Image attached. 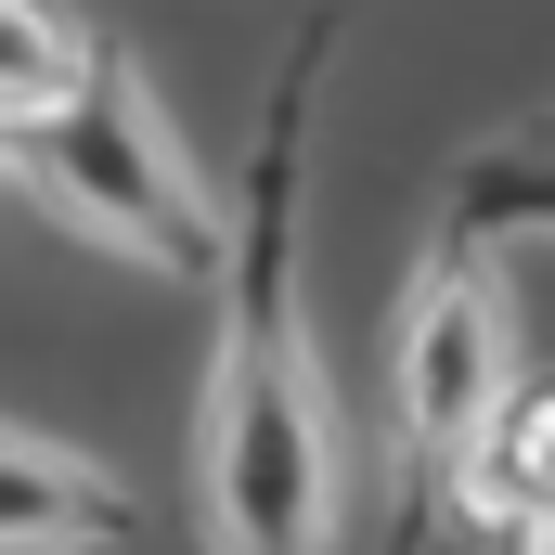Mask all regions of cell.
Instances as JSON below:
<instances>
[{
  "instance_id": "obj_1",
  "label": "cell",
  "mask_w": 555,
  "mask_h": 555,
  "mask_svg": "<svg viewBox=\"0 0 555 555\" xmlns=\"http://www.w3.org/2000/svg\"><path fill=\"white\" fill-rule=\"evenodd\" d=\"M194 517H207V555H336V517H349V452H336V401L297 323L284 207L259 220V259L194 388Z\"/></svg>"
},
{
  "instance_id": "obj_2",
  "label": "cell",
  "mask_w": 555,
  "mask_h": 555,
  "mask_svg": "<svg viewBox=\"0 0 555 555\" xmlns=\"http://www.w3.org/2000/svg\"><path fill=\"white\" fill-rule=\"evenodd\" d=\"M0 155H13V181H26L78 246H104V259H130V272H155V284H220L233 272V207H220V181L194 168V142L168 130V104H155V78H142L130 52H104L65 117L13 130Z\"/></svg>"
},
{
  "instance_id": "obj_3",
  "label": "cell",
  "mask_w": 555,
  "mask_h": 555,
  "mask_svg": "<svg viewBox=\"0 0 555 555\" xmlns=\"http://www.w3.org/2000/svg\"><path fill=\"white\" fill-rule=\"evenodd\" d=\"M517 388H530V375H517V310H504L491 259H452V246H439V259L401 284V323H388V414H401V439L439 452V465H465V452L504 426Z\"/></svg>"
},
{
  "instance_id": "obj_4",
  "label": "cell",
  "mask_w": 555,
  "mask_h": 555,
  "mask_svg": "<svg viewBox=\"0 0 555 555\" xmlns=\"http://www.w3.org/2000/svg\"><path fill=\"white\" fill-rule=\"evenodd\" d=\"M130 530H142V491L104 452L0 414V555H117Z\"/></svg>"
},
{
  "instance_id": "obj_5",
  "label": "cell",
  "mask_w": 555,
  "mask_h": 555,
  "mask_svg": "<svg viewBox=\"0 0 555 555\" xmlns=\"http://www.w3.org/2000/svg\"><path fill=\"white\" fill-rule=\"evenodd\" d=\"M91 65H104V39H91L78 13H52V0H0V142L39 130V117H65V104L91 91Z\"/></svg>"
},
{
  "instance_id": "obj_6",
  "label": "cell",
  "mask_w": 555,
  "mask_h": 555,
  "mask_svg": "<svg viewBox=\"0 0 555 555\" xmlns=\"http://www.w3.org/2000/svg\"><path fill=\"white\" fill-rule=\"evenodd\" d=\"M491 452H504V478H517L530 504H555V388H517L504 426H491Z\"/></svg>"
},
{
  "instance_id": "obj_7",
  "label": "cell",
  "mask_w": 555,
  "mask_h": 555,
  "mask_svg": "<svg viewBox=\"0 0 555 555\" xmlns=\"http://www.w3.org/2000/svg\"><path fill=\"white\" fill-rule=\"evenodd\" d=\"M517 555H555V504H530V530H517Z\"/></svg>"
},
{
  "instance_id": "obj_8",
  "label": "cell",
  "mask_w": 555,
  "mask_h": 555,
  "mask_svg": "<svg viewBox=\"0 0 555 555\" xmlns=\"http://www.w3.org/2000/svg\"><path fill=\"white\" fill-rule=\"evenodd\" d=\"M0 168H13V155H0Z\"/></svg>"
}]
</instances>
